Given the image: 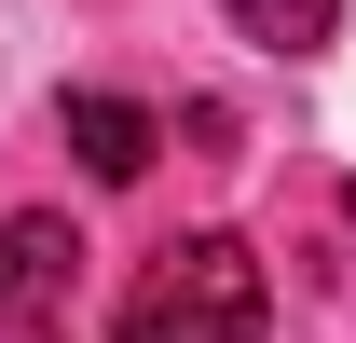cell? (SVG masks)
<instances>
[{
	"mask_svg": "<svg viewBox=\"0 0 356 343\" xmlns=\"http://www.w3.org/2000/svg\"><path fill=\"white\" fill-rule=\"evenodd\" d=\"M69 151H83V178H96V192H124V178H151L165 124H151L137 96H69Z\"/></svg>",
	"mask_w": 356,
	"mask_h": 343,
	"instance_id": "cell-3",
	"label": "cell"
},
{
	"mask_svg": "<svg viewBox=\"0 0 356 343\" xmlns=\"http://www.w3.org/2000/svg\"><path fill=\"white\" fill-rule=\"evenodd\" d=\"M343 220H356V178H343Z\"/></svg>",
	"mask_w": 356,
	"mask_h": 343,
	"instance_id": "cell-5",
	"label": "cell"
},
{
	"mask_svg": "<svg viewBox=\"0 0 356 343\" xmlns=\"http://www.w3.org/2000/svg\"><path fill=\"white\" fill-rule=\"evenodd\" d=\"M220 14L261 55H329V28H343V0H220Z\"/></svg>",
	"mask_w": 356,
	"mask_h": 343,
	"instance_id": "cell-4",
	"label": "cell"
},
{
	"mask_svg": "<svg viewBox=\"0 0 356 343\" xmlns=\"http://www.w3.org/2000/svg\"><path fill=\"white\" fill-rule=\"evenodd\" d=\"M69 220H0V343L14 330H55V302H69Z\"/></svg>",
	"mask_w": 356,
	"mask_h": 343,
	"instance_id": "cell-2",
	"label": "cell"
},
{
	"mask_svg": "<svg viewBox=\"0 0 356 343\" xmlns=\"http://www.w3.org/2000/svg\"><path fill=\"white\" fill-rule=\"evenodd\" d=\"M110 343H274L261 247H247V234H178V247H151V275L124 289Z\"/></svg>",
	"mask_w": 356,
	"mask_h": 343,
	"instance_id": "cell-1",
	"label": "cell"
}]
</instances>
